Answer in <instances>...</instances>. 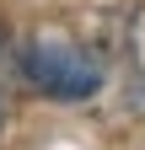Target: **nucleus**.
Listing matches in <instances>:
<instances>
[{
    "label": "nucleus",
    "instance_id": "obj_1",
    "mask_svg": "<svg viewBox=\"0 0 145 150\" xmlns=\"http://www.w3.org/2000/svg\"><path fill=\"white\" fill-rule=\"evenodd\" d=\"M22 75H27V86H38L54 102H86L102 86L97 54L81 48V43H70V38H54V32L32 38L22 48Z\"/></svg>",
    "mask_w": 145,
    "mask_h": 150
},
{
    "label": "nucleus",
    "instance_id": "obj_2",
    "mask_svg": "<svg viewBox=\"0 0 145 150\" xmlns=\"http://www.w3.org/2000/svg\"><path fill=\"white\" fill-rule=\"evenodd\" d=\"M124 102H129V112H134V118H145V70H140L134 81H129V91H124Z\"/></svg>",
    "mask_w": 145,
    "mask_h": 150
},
{
    "label": "nucleus",
    "instance_id": "obj_3",
    "mask_svg": "<svg viewBox=\"0 0 145 150\" xmlns=\"http://www.w3.org/2000/svg\"><path fill=\"white\" fill-rule=\"evenodd\" d=\"M0 123H6V102H0Z\"/></svg>",
    "mask_w": 145,
    "mask_h": 150
},
{
    "label": "nucleus",
    "instance_id": "obj_4",
    "mask_svg": "<svg viewBox=\"0 0 145 150\" xmlns=\"http://www.w3.org/2000/svg\"><path fill=\"white\" fill-rule=\"evenodd\" d=\"M0 43H6V27H0Z\"/></svg>",
    "mask_w": 145,
    "mask_h": 150
}]
</instances>
